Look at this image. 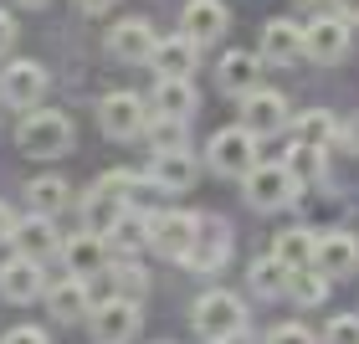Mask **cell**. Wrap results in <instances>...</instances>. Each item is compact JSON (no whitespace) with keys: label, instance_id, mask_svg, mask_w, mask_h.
<instances>
[{"label":"cell","instance_id":"cell-1","mask_svg":"<svg viewBox=\"0 0 359 344\" xmlns=\"http://www.w3.org/2000/svg\"><path fill=\"white\" fill-rule=\"evenodd\" d=\"M72 139H77V128H72L67 113H57V108H31L26 119H21V128H15V144H21V154H36V159L67 154Z\"/></svg>","mask_w":359,"mask_h":344},{"label":"cell","instance_id":"cell-2","mask_svg":"<svg viewBox=\"0 0 359 344\" xmlns=\"http://www.w3.org/2000/svg\"><path fill=\"white\" fill-rule=\"evenodd\" d=\"M190 324H195V334H201V339H216V344H226V339H236L241 329H247V308H241V298H236V293L210 288V293H201V298H195V314H190Z\"/></svg>","mask_w":359,"mask_h":344},{"label":"cell","instance_id":"cell-3","mask_svg":"<svg viewBox=\"0 0 359 344\" xmlns=\"http://www.w3.org/2000/svg\"><path fill=\"white\" fill-rule=\"evenodd\" d=\"M205 159H210V170L216 175H231V180H247L262 159H257V134H247V128H221L216 139H210V150H205Z\"/></svg>","mask_w":359,"mask_h":344},{"label":"cell","instance_id":"cell-4","mask_svg":"<svg viewBox=\"0 0 359 344\" xmlns=\"http://www.w3.org/2000/svg\"><path fill=\"white\" fill-rule=\"evenodd\" d=\"M154 108L144 103L139 93H108L103 103H97V124H103L108 139H139L144 128H149Z\"/></svg>","mask_w":359,"mask_h":344},{"label":"cell","instance_id":"cell-5","mask_svg":"<svg viewBox=\"0 0 359 344\" xmlns=\"http://www.w3.org/2000/svg\"><path fill=\"white\" fill-rule=\"evenodd\" d=\"M88 329L97 344H128L139 334V303L134 298H103V303H93V314H88Z\"/></svg>","mask_w":359,"mask_h":344},{"label":"cell","instance_id":"cell-6","mask_svg":"<svg viewBox=\"0 0 359 344\" xmlns=\"http://www.w3.org/2000/svg\"><path fill=\"white\" fill-rule=\"evenodd\" d=\"M226 252H231V226L221 216H195V242L180 262H190L195 272H216L226 262Z\"/></svg>","mask_w":359,"mask_h":344},{"label":"cell","instance_id":"cell-7","mask_svg":"<svg viewBox=\"0 0 359 344\" xmlns=\"http://www.w3.org/2000/svg\"><path fill=\"white\" fill-rule=\"evenodd\" d=\"M46 67L41 62H11L6 72H0V98H6L11 108H41V98H46Z\"/></svg>","mask_w":359,"mask_h":344},{"label":"cell","instance_id":"cell-8","mask_svg":"<svg viewBox=\"0 0 359 344\" xmlns=\"http://www.w3.org/2000/svg\"><path fill=\"white\" fill-rule=\"evenodd\" d=\"M303 57L313 62H344L349 57V21L344 15H318L303 26Z\"/></svg>","mask_w":359,"mask_h":344},{"label":"cell","instance_id":"cell-9","mask_svg":"<svg viewBox=\"0 0 359 344\" xmlns=\"http://www.w3.org/2000/svg\"><path fill=\"white\" fill-rule=\"evenodd\" d=\"M283 124H287V98L283 93H272V88H257L241 98V128L257 139H267V134H283Z\"/></svg>","mask_w":359,"mask_h":344},{"label":"cell","instance_id":"cell-10","mask_svg":"<svg viewBox=\"0 0 359 344\" xmlns=\"http://www.w3.org/2000/svg\"><path fill=\"white\" fill-rule=\"evenodd\" d=\"M292 195H298V180L287 175V165H257L247 175V201L257 211H283Z\"/></svg>","mask_w":359,"mask_h":344},{"label":"cell","instance_id":"cell-11","mask_svg":"<svg viewBox=\"0 0 359 344\" xmlns=\"http://www.w3.org/2000/svg\"><path fill=\"white\" fill-rule=\"evenodd\" d=\"M195 242V216L190 211H159V216H149V247L159 257H185Z\"/></svg>","mask_w":359,"mask_h":344},{"label":"cell","instance_id":"cell-12","mask_svg":"<svg viewBox=\"0 0 359 344\" xmlns=\"http://www.w3.org/2000/svg\"><path fill=\"white\" fill-rule=\"evenodd\" d=\"M154 46H159V31L144 21V15H123V21L108 31V52L118 62H149Z\"/></svg>","mask_w":359,"mask_h":344},{"label":"cell","instance_id":"cell-13","mask_svg":"<svg viewBox=\"0 0 359 344\" xmlns=\"http://www.w3.org/2000/svg\"><path fill=\"white\" fill-rule=\"evenodd\" d=\"M313 267L323 277H354L359 272V237L349 232H323L313 247Z\"/></svg>","mask_w":359,"mask_h":344},{"label":"cell","instance_id":"cell-14","mask_svg":"<svg viewBox=\"0 0 359 344\" xmlns=\"http://www.w3.org/2000/svg\"><path fill=\"white\" fill-rule=\"evenodd\" d=\"M46 293V277H41V262L36 257H21L15 252L6 267H0V298L6 303H31Z\"/></svg>","mask_w":359,"mask_h":344},{"label":"cell","instance_id":"cell-15","mask_svg":"<svg viewBox=\"0 0 359 344\" xmlns=\"http://www.w3.org/2000/svg\"><path fill=\"white\" fill-rule=\"evenodd\" d=\"M62 262H67L72 277H97V272L108 267V242L83 226L77 237H62Z\"/></svg>","mask_w":359,"mask_h":344},{"label":"cell","instance_id":"cell-16","mask_svg":"<svg viewBox=\"0 0 359 344\" xmlns=\"http://www.w3.org/2000/svg\"><path fill=\"white\" fill-rule=\"evenodd\" d=\"M11 247L21 252V257H36V262H46L52 252H62V237H57L52 216H41V211H31L26 221H15V232H11Z\"/></svg>","mask_w":359,"mask_h":344},{"label":"cell","instance_id":"cell-17","mask_svg":"<svg viewBox=\"0 0 359 344\" xmlns=\"http://www.w3.org/2000/svg\"><path fill=\"white\" fill-rule=\"evenodd\" d=\"M195 62H201V41H190L185 31H175V37H159L149 67H154V77H190Z\"/></svg>","mask_w":359,"mask_h":344},{"label":"cell","instance_id":"cell-18","mask_svg":"<svg viewBox=\"0 0 359 344\" xmlns=\"http://www.w3.org/2000/svg\"><path fill=\"white\" fill-rule=\"evenodd\" d=\"M123 211H128V206H123V190L113 185L108 175H103V180H97V185L83 195V226H88V232H97V237H108V226L118 221Z\"/></svg>","mask_w":359,"mask_h":344},{"label":"cell","instance_id":"cell-19","mask_svg":"<svg viewBox=\"0 0 359 344\" xmlns=\"http://www.w3.org/2000/svg\"><path fill=\"white\" fill-rule=\"evenodd\" d=\"M226 26H231V15H226L221 0H185V11H180V31L201 46H210Z\"/></svg>","mask_w":359,"mask_h":344},{"label":"cell","instance_id":"cell-20","mask_svg":"<svg viewBox=\"0 0 359 344\" xmlns=\"http://www.w3.org/2000/svg\"><path fill=\"white\" fill-rule=\"evenodd\" d=\"M216 83H221V93H231V98L257 93V88H262V57H257V52H226L221 67H216Z\"/></svg>","mask_w":359,"mask_h":344},{"label":"cell","instance_id":"cell-21","mask_svg":"<svg viewBox=\"0 0 359 344\" xmlns=\"http://www.w3.org/2000/svg\"><path fill=\"white\" fill-rule=\"evenodd\" d=\"M46 308H52V319L57 324H77V319H88L93 314V298H88V277H62V283L46 288Z\"/></svg>","mask_w":359,"mask_h":344},{"label":"cell","instance_id":"cell-22","mask_svg":"<svg viewBox=\"0 0 359 344\" xmlns=\"http://www.w3.org/2000/svg\"><path fill=\"white\" fill-rule=\"evenodd\" d=\"M262 62H298L303 57V26L298 21H287V15H277V21L262 26V52H257Z\"/></svg>","mask_w":359,"mask_h":344},{"label":"cell","instance_id":"cell-23","mask_svg":"<svg viewBox=\"0 0 359 344\" xmlns=\"http://www.w3.org/2000/svg\"><path fill=\"white\" fill-rule=\"evenodd\" d=\"M195 88L190 77H154V93H149V108L159 113V119H190L195 113Z\"/></svg>","mask_w":359,"mask_h":344},{"label":"cell","instance_id":"cell-24","mask_svg":"<svg viewBox=\"0 0 359 344\" xmlns=\"http://www.w3.org/2000/svg\"><path fill=\"white\" fill-rule=\"evenodd\" d=\"M149 180L159 190H190L195 185V154L190 150H154Z\"/></svg>","mask_w":359,"mask_h":344},{"label":"cell","instance_id":"cell-25","mask_svg":"<svg viewBox=\"0 0 359 344\" xmlns=\"http://www.w3.org/2000/svg\"><path fill=\"white\" fill-rule=\"evenodd\" d=\"M108 247H118L123 257H134V252H144L149 247V216H144V211H123L118 221L108 226Z\"/></svg>","mask_w":359,"mask_h":344},{"label":"cell","instance_id":"cell-26","mask_svg":"<svg viewBox=\"0 0 359 344\" xmlns=\"http://www.w3.org/2000/svg\"><path fill=\"white\" fill-rule=\"evenodd\" d=\"M313 247H318V232H303V226H292V232H283L272 242V257L283 262V267H313Z\"/></svg>","mask_w":359,"mask_h":344},{"label":"cell","instance_id":"cell-27","mask_svg":"<svg viewBox=\"0 0 359 344\" xmlns=\"http://www.w3.org/2000/svg\"><path fill=\"white\" fill-rule=\"evenodd\" d=\"M26 195H31V211H41V216H57L62 206H72V185H67L62 175H41V180H31Z\"/></svg>","mask_w":359,"mask_h":344},{"label":"cell","instance_id":"cell-28","mask_svg":"<svg viewBox=\"0 0 359 344\" xmlns=\"http://www.w3.org/2000/svg\"><path fill=\"white\" fill-rule=\"evenodd\" d=\"M329 283H334V277H323L318 267H292L287 272V298L303 303V308H313V303L329 298Z\"/></svg>","mask_w":359,"mask_h":344},{"label":"cell","instance_id":"cell-29","mask_svg":"<svg viewBox=\"0 0 359 344\" xmlns=\"http://www.w3.org/2000/svg\"><path fill=\"white\" fill-rule=\"evenodd\" d=\"M283 165H287V175L298 180V190H303V185H313V180H323L329 159H323V150H318V144H292Z\"/></svg>","mask_w":359,"mask_h":344},{"label":"cell","instance_id":"cell-30","mask_svg":"<svg viewBox=\"0 0 359 344\" xmlns=\"http://www.w3.org/2000/svg\"><path fill=\"white\" fill-rule=\"evenodd\" d=\"M292 134H298V144H334L339 139V128H334V119L323 108H308V113H298V119H292Z\"/></svg>","mask_w":359,"mask_h":344},{"label":"cell","instance_id":"cell-31","mask_svg":"<svg viewBox=\"0 0 359 344\" xmlns=\"http://www.w3.org/2000/svg\"><path fill=\"white\" fill-rule=\"evenodd\" d=\"M252 288L262 293V298H283L287 293V267L277 257H257L252 262Z\"/></svg>","mask_w":359,"mask_h":344},{"label":"cell","instance_id":"cell-32","mask_svg":"<svg viewBox=\"0 0 359 344\" xmlns=\"http://www.w3.org/2000/svg\"><path fill=\"white\" fill-rule=\"evenodd\" d=\"M113 293H118V298H144V293H149V272L139 267V262H118V267H113Z\"/></svg>","mask_w":359,"mask_h":344},{"label":"cell","instance_id":"cell-33","mask_svg":"<svg viewBox=\"0 0 359 344\" xmlns=\"http://www.w3.org/2000/svg\"><path fill=\"white\" fill-rule=\"evenodd\" d=\"M185 124H190V119H159V113H154L144 134H149L154 150H185Z\"/></svg>","mask_w":359,"mask_h":344},{"label":"cell","instance_id":"cell-34","mask_svg":"<svg viewBox=\"0 0 359 344\" xmlns=\"http://www.w3.org/2000/svg\"><path fill=\"white\" fill-rule=\"evenodd\" d=\"M323 344H359V314H339L323 329Z\"/></svg>","mask_w":359,"mask_h":344},{"label":"cell","instance_id":"cell-35","mask_svg":"<svg viewBox=\"0 0 359 344\" xmlns=\"http://www.w3.org/2000/svg\"><path fill=\"white\" fill-rule=\"evenodd\" d=\"M267 344H313V334H308L303 324H277V329L267 334Z\"/></svg>","mask_w":359,"mask_h":344},{"label":"cell","instance_id":"cell-36","mask_svg":"<svg viewBox=\"0 0 359 344\" xmlns=\"http://www.w3.org/2000/svg\"><path fill=\"white\" fill-rule=\"evenodd\" d=\"M0 344H52V339H46V334L36 329V324H21V329H11Z\"/></svg>","mask_w":359,"mask_h":344},{"label":"cell","instance_id":"cell-37","mask_svg":"<svg viewBox=\"0 0 359 344\" xmlns=\"http://www.w3.org/2000/svg\"><path fill=\"white\" fill-rule=\"evenodd\" d=\"M11 46H15V15H11V11H0V57H6Z\"/></svg>","mask_w":359,"mask_h":344},{"label":"cell","instance_id":"cell-38","mask_svg":"<svg viewBox=\"0 0 359 344\" xmlns=\"http://www.w3.org/2000/svg\"><path fill=\"white\" fill-rule=\"evenodd\" d=\"M339 144H344L349 154H359V113H354V119H349L344 128H339Z\"/></svg>","mask_w":359,"mask_h":344},{"label":"cell","instance_id":"cell-39","mask_svg":"<svg viewBox=\"0 0 359 344\" xmlns=\"http://www.w3.org/2000/svg\"><path fill=\"white\" fill-rule=\"evenodd\" d=\"M72 6L83 11V15H108V11H113V0H72Z\"/></svg>","mask_w":359,"mask_h":344},{"label":"cell","instance_id":"cell-40","mask_svg":"<svg viewBox=\"0 0 359 344\" xmlns=\"http://www.w3.org/2000/svg\"><path fill=\"white\" fill-rule=\"evenodd\" d=\"M11 232H15V216H11V206L0 201V242H11Z\"/></svg>","mask_w":359,"mask_h":344},{"label":"cell","instance_id":"cell-41","mask_svg":"<svg viewBox=\"0 0 359 344\" xmlns=\"http://www.w3.org/2000/svg\"><path fill=\"white\" fill-rule=\"evenodd\" d=\"M339 6V15H344V21H359V0H334Z\"/></svg>","mask_w":359,"mask_h":344},{"label":"cell","instance_id":"cell-42","mask_svg":"<svg viewBox=\"0 0 359 344\" xmlns=\"http://www.w3.org/2000/svg\"><path fill=\"white\" fill-rule=\"evenodd\" d=\"M15 6H31V11H36V6H46V0H15Z\"/></svg>","mask_w":359,"mask_h":344},{"label":"cell","instance_id":"cell-43","mask_svg":"<svg viewBox=\"0 0 359 344\" xmlns=\"http://www.w3.org/2000/svg\"><path fill=\"white\" fill-rule=\"evenodd\" d=\"M298 6H323V0H298Z\"/></svg>","mask_w":359,"mask_h":344}]
</instances>
